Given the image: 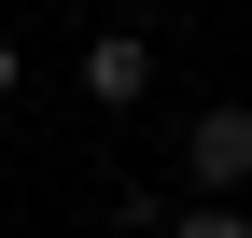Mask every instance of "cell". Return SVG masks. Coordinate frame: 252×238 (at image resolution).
Returning <instances> with one entry per match:
<instances>
[{
    "instance_id": "6da1fadb",
    "label": "cell",
    "mask_w": 252,
    "mask_h": 238,
    "mask_svg": "<svg viewBox=\"0 0 252 238\" xmlns=\"http://www.w3.org/2000/svg\"><path fill=\"white\" fill-rule=\"evenodd\" d=\"M182 182H196V196H238V182H252V112H238V98L182 126Z\"/></svg>"
},
{
    "instance_id": "7a4b0ae2",
    "label": "cell",
    "mask_w": 252,
    "mask_h": 238,
    "mask_svg": "<svg viewBox=\"0 0 252 238\" xmlns=\"http://www.w3.org/2000/svg\"><path fill=\"white\" fill-rule=\"evenodd\" d=\"M84 98H112V112L154 98V42H140V28H98V42H84Z\"/></svg>"
},
{
    "instance_id": "3957f363",
    "label": "cell",
    "mask_w": 252,
    "mask_h": 238,
    "mask_svg": "<svg viewBox=\"0 0 252 238\" xmlns=\"http://www.w3.org/2000/svg\"><path fill=\"white\" fill-rule=\"evenodd\" d=\"M168 238H252V210H238V196H196V210H182Z\"/></svg>"
},
{
    "instance_id": "277c9868",
    "label": "cell",
    "mask_w": 252,
    "mask_h": 238,
    "mask_svg": "<svg viewBox=\"0 0 252 238\" xmlns=\"http://www.w3.org/2000/svg\"><path fill=\"white\" fill-rule=\"evenodd\" d=\"M0 98H14V42H0Z\"/></svg>"
}]
</instances>
